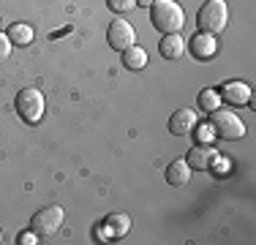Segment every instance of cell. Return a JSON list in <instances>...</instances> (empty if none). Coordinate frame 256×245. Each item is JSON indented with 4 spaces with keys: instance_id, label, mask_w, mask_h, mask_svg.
I'll return each mask as SVG.
<instances>
[{
    "instance_id": "6da1fadb",
    "label": "cell",
    "mask_w": 256,
    "mask_h": 245,
    "mask_svg": "<svg viewBox=\"0 0 256 245\" xmlns=\"http://www.w3.org/2000/svg\"><path fill=\"white\" fill-rule=\"evenodd\" d=\"M150 22H153L156 30L166 33H180L182 24H186V14L174 0H156L150 6Z\"/></svg>"
},
{
    "instance_id": "7a4b0ae2",
    "label": "cell",
    "mask_w": 256,
    "mask_h": 245,
    "mask_svg": "<svg viewBox=\"0 0 256 245\" xmlns=\"http://www.w3.org/2000/svg\"><path fill=\"white\" fill-rule=\"evenodd\" d=\"M226 22H229V8H226L224 0H207L196 14L199 30H202V33H210V36L221 33V30L226 28Z\"/></svg>"
},
{
    "instance_id": "3957f363",
    "label": "cell",
    "mask_w": 256,
    "mask_h": 245,
    "mask_svg": "<svg viewBox=\"0 0 256 245\" xmlns=\"http://www.w3.org/2000/svg\"><path fill=\"white\" fill-rule=\"evenodd\" d=\"M210 128L216 136L226 139V142H234V139H242L246 136V122L237 118L234 112H229V109H221L218 106L216 112H210Z\"/></svg>"
},
{
    "instance_id": "277c9868",
    "label": "cell",
    "mask_w": 256,
    "mask_h": 245,
    "mask_svg": "<svg viewBox=\"0 0 256 245\" xmlns=\"http://www.w3.org/2000/svg\"><path fill=\"white\" fill-rule=\"evenodd\" d=\"M16 114H20L25 122H38L41 114H44V93L36 88H25L16 93Z\"/></svg>"
},
{
    "instance_id": "5b68a950",
    "label": "cell",
    "mask_w": 256,
    "mask_h": 245,
    "mask_svg": "<svg viewBox=\"0 0 256 245\" xmlns=\"http://www.w3.org/2000/svg\"><path fill=\"white\" fill-rule=\"evenodd\" d=\"M63 218H66V212H63V207H60V204L41 207V210L30 218V229H33L38 237H52L54 232L63 226Z\"/></svg>"
},
{
    "instance_id": "8992f818",
    "label": "cell",
    "mask_w": 256,
    "mask_h": 245,
    "mask_svg": "<svg viewBox=\"0 0 256 245\" xmlns=\"http://www.w3.org/2000/svg\"><path fill=\"white\" fill-rule=\"evenodd\" d=\"M106 38H109V46H112V49L123 52V49H128V46L136 44V30H134L126 20H114L112 24H109Z\"/></svg>"
},
{
    "instance_id": "52a82bcc",
    "label": "cell",
    "mask_w": 256,
    "mask_h": 245,
    "mask_svg": "<svg viewBox=\"0 0 256 245\" xmlns=\"http://www.w3.org/2000/svg\"><path fill=\"white\" fill-rule=\"evenodd\" d=\"M218 164V150H212L210 144H194L188 152V166L196 172H207Z\"/></svg>"
},
{
    "instance_id": "ba28073f",
    "label": "cell",
    "mask_w": 256,
    "mask_h": 245,
    "mask_svg": "<svg viewBox=\"0 0 256 245\" xmlns=\"http://www.w3.org/2000/svg\"><path fill=\"white\" fill-rule=\"evenodd\" d=\"M218 96H221V101L232 104V106H242V104L251 101V88L246 82H226V84H221Z\"/></svg>"
},
{
    "instance_id": "9c48e42d",
    "label": "cell",
    "mask_w": 256,
    "mask_h": 245,
    "mask_svg": "<svg viewBox=\"0 0 256 245\" xmlns=\"http://www.w3.org/2000/svg\"><path fill=\"white\" fill-rule=\"evenodd\" d=\"M216 49H218V41L210 33H196L191 38V52L196 60H210L216 54Z\"/></svg>"
},
{
    "instance_id": "30bf717a",
    "label": "cell",
    "mask_w": 256,
    "mask_h": 245,
    "mask_svg": "<svg viewBox=\"0 0 256 245\" xmlns=\"http://www.w3.org/2000/svg\"><path fill=\"white\" fill-rule=\"evenodd\" d=\"M194 126H196V112H194V109H178V112L169 118V131L178 134V136L194 131Z\"/></svg>"
},
{
    "instance_id": "8fae6325",
    "label": "cell",
    "mask_w": 256,
    "mask_h": 245,
    "mask_svg": "<svg viewBox=\"0 0 256 245\" xmlns=\"http://www.w3.org/2000/svg\"><path fill=\"white\" fill-rule=\"evenodd\" d=\"M158 52L166 60H180L182 52H186V41L180 38V33H166L161 38V44H158Z\"/></svg>"
},
{
    "instance_id": "7c38bea8",
    "label": "cell",
    "mask_w": 256,
    "mask_h": 245,
    "mask_svg": "<svg viewBox=\"0 0 256 245\" xmlns=\"http://www.w3.org/2000/svg\"><path fill=\"white\" fill-rule=\"evenodd\" d=\"M191 180V166L188 161H172L166 166V182L169 186H186Z\"/></svg>"
},
{
    "instance_id": "4fadbf2b",
    "label": "cell",
    "mask_w": 256,
    "mask_h": 245,
    "mask_svg": "<svg viewBox=\"0 0 256 245\" xmlns=\"http://www.w3.org/2000/svg\"><path fill=\"white\" fill-rule=\"evenodd\" d=\"M123 66L128 71H142L144 66H148V52H144L142 46H128V49H123Z\"/></svg>"
},
{
    "instance_id": "5bb4252c",
    "label": "cell",
    "mask_w": 256,
    "mask_h": 245,
    "mask_svg": "<svg viewBox=\"0 0 256 245\" xmlns=\"http://www.w3.org/2000/svg\"><path fill=\"white\" fill-rule=\"evenodd\" d=\"M8 41H11V44H16V46H28L30 41H33V28H30V24H25V22L11 24Z\"/></svg>"
},
{
    "instance_id": "9a60e30c",
    "label": "cell",
    "mask_w": 256,
    "mask_h": 245,
    "mask_svg": "<svg viewBox=\"0 0 256 245\" xmlns=\"http://www.w3.org/2000/svg\"><path fill=\"white\" fill-rule=\"evenodd\" d=\"M106 229L112 237H123L128 229H131V218L123 216V212H118V216H109L106 218Z\"/></svg>"
},
{
    "instance_id": "2e32d148",
    "label": "cell",
    "mask_w": 256,
    "mask_h": 245,
    "mask_svg": "<svg viewBox=\"0 0 256 245\" xmlns=\"http://www.w3.org/2000/svg\"><path fill=\"white\" fill-rule=\"evenodd\" d=\"M221 106V96H218L216 88H204L202 93H199V109H204V112H216V109Z\"/></svg>"
},
{
    "instance_id": "e0dca14e",
    "label": "cell",
    "mask_w": 256,
    "mask_h": 245,
    "mask_svg": "<svg viewBox=\"0 0 256 245\" xmlns=\"http://www.w3.org/2000/svg\"><path fill=\"white\" fill-rule=\"evenodd\" d=\"M109 3V8L114 11V14H128V11L136 6V0H106Z\"/></svg>"
},
{
    "instance_id": "ac0fdd59",
    "label": "cell",
    "mask_w": 256,
    "mask_h": 245,
    "mask_svg": "<svg viewBox=\"0 0 256 245\" xmlns=\"http://www.w3.org/2000/svg\"><path fill=\"white\" fill-rule=\"evenodd\" d=\"M11 46H14V44L8 41V36H3V33H0V63H3V60L11 54Z\"/></svg>"
},
{
    "instance_id": "d6986e66",
    "label": "cell",
    "mask_w": 256,
    "mask_h": 245,
    "mask_svg": "<svg viewBox=\"0 0 256 245\" xmlns=\"http://www.w3.org/2000/svg\"><path fill=\"white\" fill-rule=\"evenodd\" d=\"M36 237H38V234H36V232L30 229V232H25V234H20V242H25V245H33V242H36Z\"/></svg>"
},
{
    "instance_id": "ffe728a7",
    "label": "cell",
    "mask_w": 256,
    "mask_h": 245,
    "mask_svg": "<svg viewBox=\"0 0 256 245\" xmlns=\"http://www.w3.org/2000/svg\"><path fill=\"white\" fill-rule=\"evenodd\" d=\"M153 3H156V0H136V6H144V8H150Z\"/></svg>"
},
{
    "instance_id": "44dd1931",
    "label": "cell",
    "mask_w": 256,
    "mask_h": 245,
    "mask_svg": "<svg viewBox=\"0 0 256 245\" xmlns=\"http://www.w3.org/2000/svg\"><path fill=\"white\" fill-rule=\"evenodd\" d=\"M0 237H3V232H0Z\"/></svg>"
},
{
    "instance_id": "7402d4cb",
    "label": "cell",
    "mask_w": 256,
    "mask_h": 245,
    "mask_svg": "<svg viewBox=\"0 0 256 245\" xmlns=\"http://www.w3.org/2000/svg\"><path fill=\"white\" fill-rule=\"evenodd\" d=\"M0 24H3V22H0Z\"/></svg>"
}]
</instances>
